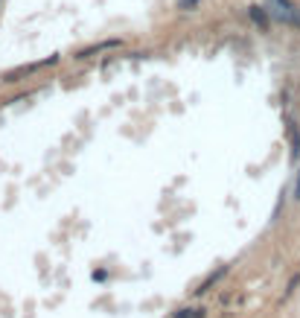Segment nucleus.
<instances>
[{
  "label": "nucleus",
  "instance_id": "1",
  "mask_svg": "<svg viewBox=\"0 0 300 318\" xmlns=\"http://www.w3.org/2000/svg\"><path fill=\"white\" fill-rule=\"evenodd\" d=\"M271 12H274V18H280L283 24L300 29V6L297 3H291V0H271Z\"/></svg>",
  "mask_w": 300,
  "mask_h": 318
},
{
  "label": "nucleus",
  "instance_id": "2",
  "mask_svg": "<svg viewBox=\"0 0 300 318\" xmlns=\"http://www.w3.org/2000/svg\"><path fill=\"white\" fill-rule=\"evenodd\" d=\"M289 140H291V161L300 158V128L294 120H289Z\"/></svg>",
  "mask_w": 300,
  "mask_h": 318
},
{
  "label": "nucleus",
  "instance_id": "3",
  "mask_svg": "<svg viewBox=\"0 0 300 318\" xmlns=\"http://www.w3.org/2000/svg\"><path fill=\"white\" fill-rule=\"evenodd\" d=\"M248 15H251L254 24H259L263 29H268V12H265L263 6H248Z\"/></svg>",
  "mask_w": 300,
  "mask_h": 318
},
{
  "label": "nucleus",
  "instance_id": "4",
  "mask_svg": "<svg viewBox=\"0 0 300 318\" xmlns=\"http://www.w3.org/2000/svg\"><path fill=\"white\" fill-rule=\"evenodd\" d=\"M225 272H228V266H222V269H218L216 274H210L207 280H204V283H201V286H198V289H195V295H204V292H207L210 286H213V283H216V280H218V277H222V274H225Z\"/></svg>",
  "mask_w": 300,
  "mask_h": 318
},
{
  "label": "nucleus",
  "instance_id": "5",
  "mask_svg": "<svg viewBox=\"0 0 300 318\" xmlns=\"http://www.w3.org/2000/svg\"><path fill=\"white\" fill-rule=\"evenodd\" d=\"M204 312L207 309H178L172 318H204Z\"/></svg>",
  "mask_w": 300,
  "mask_h": 318
},
{
  "label": "nucleus",
  "instance_id": "6",
  "mask_svg": "<svg viewBox=\"0 0 300 318\" xmlns=\"http://www.w3.org/2000/svg\"><path fill=\"white\" fill-rule=\"evenodd\" d=\"M198 3H201V0H178V9H181V12H190V9H195Z\"/></svg>",
  "mask_w": 300,
  "mask_h": 318
},
{
  "label": "nucleus",
  "instance_id": "7",
  "mask_svg": "<svg viewBox=\"0 0 300 318\" xmlns=\"http://www.w3.org/2000/svg\"><path fill=\"white\" fill-rule=\"evenodd\" d=\"M294 201H300V170H297V181H294Z\"/></svg>",
  "mask_w": 300,
  "mask_h": 318
}]
</instances>
